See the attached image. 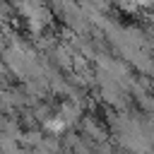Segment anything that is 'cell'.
I'll use <instances>...</instances> for the list:
<instances>
[{"instance_id": "6da1fadb", "label": "cell", "mask_w": 154, "mask_h": 154, "mask_svg": "<svg viewBox=\"0 0 154 154\" xmlns=\"http://www.w3.org/2000/svg\"><path fill=\"white\" fill-rule=\"evenodd\" d=\"M65 125H67V123H65L60 116H53V118H48V120H46V130H48V132H53V135L63 132V130H65Z\"/></svg>"}]
</instances>
